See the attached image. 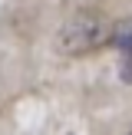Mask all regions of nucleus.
<instances>
[{
	"mask_svg": "<svg viewBox=\"0 0 132 135\" xmlns=\"http://www.w3.org/2000/svg\"><path fill=\"white\" fill-rule=\"evenodd\" d=\"M109 40H112L116 56H119V76H122V83H132V17L119 20L109 30Z\"/></svg>",
	"mask_w": 132,
	"mask_h": 135,
	"instance_id": "2",
	"label": "nucleus"
},
{
	"mask_svg": "<svg viewBox=\"0 0 132 135\" xmlns=\"http://www.w3.org/2000/svg\"><path fill=\"white\" fill-rule=\"evenodd\" d=\"M129 135H132V129H129Z\"/></svg>",
	"mask_w": 132,
	"mask_h": 135,
	"instance_id": "3",
	"label": "nucleus"
},
{
	"mask_svg": "<svg viewBox=\"0 0 132 135\" xmlns=\"http://www.w3.org/2000/svg\"><path fill=\"white\" fill-rule=\"evenodd\" d=\"M109 30H112V26L106 23L99 13L83 10V13H76V17H69L66 26L59 30V50L69 53V56L92 53V50H99L102 43H109Z\"/></svg>",
	"mask_w": 132,
	"mask_h": 135,
	"instance_id": "1",
	"label": "nucleus"
}]
</instances>
